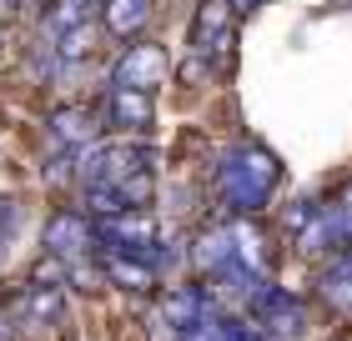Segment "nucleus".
Masks as SVG:
<instances>
[{"label": "nucleus", "instance_id": "f257e3e1", "mask_svg": "<svg viewBox=\"0 0 352 341\" xmlns=\"http://www.w3.org/2000/svg\"><path fill=\"white\" fill-rule=\"evenodd\" d=\"M282 186V161L267 151L262 141H242L217 161V196L232 216H257V211L277 196Z\"/></svg>", "mask_w": 352, "mask_h": 341}, {"label": "nucleus", "instance_id": "f03ea898", "mask_svg": "<svg viewBox=\"0 0 352 341\" xmlns=\"http://www.w3.org/2000/svg\"><path fill=\"white\" fill-rule=\"evenodd\" d=\"M96 241H106V251H126L141 256V261L162 266L166 251L162 246V226H156L151 211H116V216H96Z\"/></svg>", "mask_w": 352, "mask_h": 341}, {"label": "nucleus", "instance_id": "7ed1b4c3", "mask_svg": "<svg viewBox=\"0 0 352 341\" xmlns=\"http://www.w3.org/2000/svg\"><path fill=\"white\" fill-rule=\"evenodd\" d=\"M136 171H156V151L141 141H106V145H86L81 151V186H106V181H121V176H136Z\"/></svg>", "mask_w": 352, "mask_h": 341}, {"label": "nucleus", "instance_id": "20e7f679", "mask_svg": "<svg viewBox=\"0 0 352 341\" xmlns=\"http://www.w3.org/2000/svg\"><path fill=\"white\" fill-rule=\"evenodd\" d=\"M166 75H171V56L162 45L131 40L116 56V66H111V86H131V91H151L156 95V86H166Z\"/></svg>", "mask_w": 352, "mask_h": 341}, {"label": "nucleus", "instance_id": "39448f33", "mask_svg": "<svg viewBox=\"0 0 352 341\" xmlns=\"http://www.w3.org/2000/svg\"><path fill=\"white\" fill-rule=\"evenodd\" d=\"M236 5L232 0H197V15H191V51L201 56H227L236 40Z\"/></svg>", "mask_w": 352, "mask_h": 341}, {"label": "nucleus", "instance_id": "423d86ee", "mask_svg": "<svg viewBox=\"0 0 352 341\" xmlns=\"http://www.w3.org/2000/svg\"><path fill=\"white\" fill-rule=\"evenodd\" d=\"M247 316L257 321L267 336H297L302 327H307V316H302V301H297V296H287V291L272 281V276L257 286V296H252Z\"/></svg>", "mask_w": 352, "mask_h": 341}, {"label": "nucleus", "instance_id": "0eeeda50", "mask_svg": "<svg viewBox=\"0 0 352 341\" xmlns=\"http://www.w3.org/2000/svg\"><path fill=\"white\" fill-rule=\"evenodd\" d=\"M86 191H91V211L96 216L146 211L156 201V171H136V176H121V181H106V186H86Z\"/></svg>", "mask_w": 352, "mask_h": 341}, {"label": "nucleus", "instance_id": "6e6552de", "mask_svg": "<svg viewBox=\"0 0 352 341\" xmlns=\"http://www.w3.org/2000/svg\"><path fill=\"white\" fill-rule=\"evenodd\" d=\"M106 121L116 126V131H146V126L156 121V101L151 91H131V86H111L106 95Z\"/></svg>", "mask_w": 352, "mask_h": 341}, {"label": "nucleus", "instance_id": "1a4fd4ad", "mask_svg": "<svg viewBox=\"0 0 352 341\" xmlns=\"http://www.w3.org/2000/svg\"><path fill=\"white\" fill-rule=\"evenodd\" d=\"M101 116L106 110H96V106H60V110H51V136L60 145H71V151H86L101 136Z\"/></svg>", "mask_w": 352, "mask_h": 341}, {"label": "nucleus", "instance_id": "9d476101", "mask_svg": "<svg viewBox=\"0 0 352 341\" xmlns=\"http://www.w3.org/2000/svg\"><path fill=\"white\" fill-rule=\"evenodd\" d=\"M232 261H242V256H236V231L232 226H206V231H197V241H191V266H197L201 276L227 271Z\"/></svg>", "mask_w": 352, "mask_h": 341}, {"label": "nucleus", "instance_id": "9b49d317", "mask_svg": "<svg viewBox=\"0 0 352 341\" xmlns=\"http://www.w3.org/2000/svg\"><path fill=\"white\" fill-rule=\"evenodd\" d=\"M91 241H96V226H91L86 216H76V211H60V216L45 221V251H51V256H66V261H76Z\"/></svg>", "mask_w": 352, "mask_h": 341}, {"label": "nucleus", "instance_id": "f8f14e48", "mask_svg": "<svg viewBox=\"0 0 352 341\" xmlns=\"http://www.w3.org/2000/svg\"><path fill=\"white\" fill-rule=\"evenodd\" d=\"M206 311H212V296H206V291L176 286V291H166V301H162V327H171L176 336H182V331L197 327Z\"/></svg>", "mask_w": 352, "mask_h": 341}, {"label": "nucleus", "instance_id": "ddd939ff", "mask_svg": "<svg viewBox=\"0 0 352 341\" xmlns=\"http://www.w3.org/2000/svg\"><path fill=\"white\" fill-rule=\"evenodd\" d=\"M60 311H66V301H60V286L51 281H36L25 291V301H21V327L25 331H51L56 321H60Z\"/></svg>", "mask_w": 352, "mask_h": 341}, {"label": "nucleus", "instance_id": "4468645a", "mask_svg": "<svg viewBox=\"0 0 352 341\" xmlns=\"http://www.w3.org/2000/svg\"><path fill=\"white\" fill-rule=\"evenodd\" d=\"M182 341H267V331L252 327V321H236L227 311H206L191 331H182Z\"/></svg>", "mask_w": 352, "mask_h": 341}, {"label": "nucleus", "instance_id": "2eb2a0df", "mask_svg": "<svg viewBox=\"0 0 352 341\" xmlns=\"http://www.w3.org/2000/svg\"><path fill=\"white\" fill-rule=\"evenodd\" d=\"M151 21V0H101V25L121 40H136Z\"/></svg>", "mask_w": 352, "mask_h": 341}, {"label": "nucleus", "instance_id": "dca6fc26", "mask_svg": "<svg viewBox=\"0 0 352 341\" xmlns=\"http://www.w3.org/2000/svg\"><path fill=\"white\" fill-rule=\"evenodd\" d=\"M101 271H106L116 286H126V291H151V286H156V266L141 261V256H126V251H111Z\"/></svg>", "mask_w": 352, "mask_h": 341}, {"label": "nucleus", "instance_id": "f3484780", "mask_svg": "<svg viewBox=\"0 0 352 341\" xmlns=\"http://www.w3.org/2000/svg\"><path fill=\"white\" fill-rule=\"evenodd\" d=\"M322 296L332 306H347V311H352V246L338 251V256H332V266L322 271Z\"/></svg>", "mask_w": 352, "mask_h": 341}, {"label": "nucleus", "instance_id": "a211bd4d", "mask_svg": "<svg viewBox=\"0 0 352 341\" xmlns=\"http://www.w3.org/2000/svg\"><path fill=\"white\" fill-rule=\"evenodd\" d=\"M96 40H101V30H96L91 21H81V25H71V30H60V36H56V56L60 60H86L96 51Z\"/></svg>", "mask_w": 352, "mask_h": 341}, {"label": "nucleus", "instance_id": "6ab92c4d", "mask_svg": "<svg viewBox=\"0 0 352 341\" xmlns=\"http://www.w3.org/2000/svg\"><path fill=\"white\" fill-rule=\"evenodd\" d=\"M338 216H342V226H347V236H352V186L338 196Z\"/></svg>", "mask_w": 352, "mask_h": 341}, {"label": "nucleus", "instance_id": "aec40b11", "mask_svg": "<svg viewBox=\"0 0 352 341\" xmlns=\"http://www.w3.org/2000/svg\"><path fill=\"white\" fill-rule=\"evenodd\" d=\"M232 5H236V15H252V10L262 5V0H232Z\"/></svg>", "mask_w": 352, "mask_h": 341}]
</instances>
